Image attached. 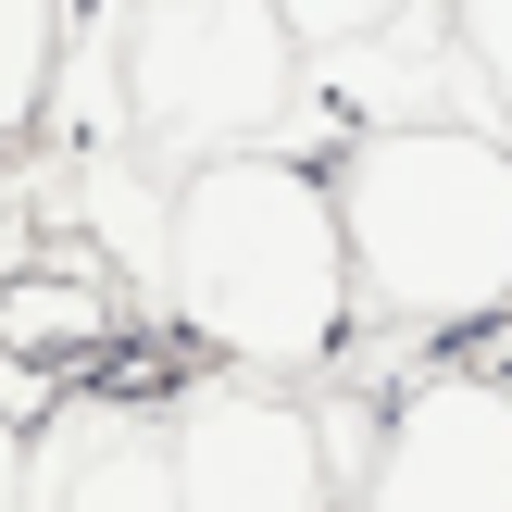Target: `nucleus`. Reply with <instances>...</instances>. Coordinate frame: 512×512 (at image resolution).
<instances>
[{
    "label": "nucleus",
    "mask_w": 512,
    "mask_h": 512,
    "mask_svg": "<svg viewBox=\"0 0 512 512\" xmlns=\"http://www.w3.org/2000/svg\"><path fill=\"white\" fill-rule=\"evenodd\" d=\"M163 475H175V512H338L313 400L263 388V375H213L175 400Z\"/></svg>",
    "instance_id": "39448f33"
},
{
    "label": "nucleus",
    "mask_w": 512,
    "mask_h": 512,
    "mask_svg": "<svg viewBox=\"0 0 512 512\" xmlns=\"http://www.w3.org/2000/svg\"><path fill=\"white\" fill-rule=\"evenodd\" d=\"M150 288L225 375H263V388L325 375L350 350V263H338L325 150H238V163L175 175Z\"/></svg>",
    "instance_id": "f257e3e1"
},
{
    "label": "nucleus",
    "mask_w": 512,
    "mask_h": 512,
    "mask_svg": "<svg viewBox=\"0 0 512 512\" xmlns=\"http://www.w3.org/2000/svg\"><path fill=\"white\" fill-rule=\"evenodd\" d=\"M438 25H450V50H463V75H475V100H488V125L512 138V0H438Z\"/></svg>",
    "instance_id": "6e6552de"
},
{
    "label": "nucleus",
    "mask_w": 512,
    "mask_h": 512,
    "mask_svg": "<svg viewBox=\"0 0 512 512\" xmlns=\"http://www.w3.org/2000/svg\"><path fill=\"white\" fill-rule=\"evenodd\" d=\"M388 13H413V0H275V25L300 38V63H325V50H350V38H375Z\"/></svg>",
    "instance_id": "1a4fd4ad"
},
{
    "label": "nucleus",
    "mask_w": 512,
    "mask_h": 512,
    "mask_svg": "<svg viewBox=\"0 0 512 512\" xmlns=\"http://www.w3.org/2000/svg\"><path fill=\"white\" fill-rule=\"evenodd\" d=\"M63 25H75V0H0V150L63 88Z\"/></svg>",
    "instance_id": "0eeeda50"
},
{
    "label": "nucleus",
    "mask_w": 512,
    "mask_h": 512,
    "mask_svg": "<svg viewBox=\"0 0 512 512\" xmlns=\"http://www.w3.org/2000/svg\"><path fill=\"white\" fill-rule=\"evenodd\" d=\"M25 463H38V512H175L163 438H88V450L25 438Z\"/></svg>",
    "instance_id": "423d86ee"
},
{
    "label": "nucleus",
    "mask_w": 512,
    "mask_h": 512,
    "mask_svg": "<svg viewBox=\"0 0 512 512\" xmlns=\"http://www.w3.org/2000/svg\"><path fill=\"white\" fill-rule=\"evenodd\" d=\"M350 313L388 338H475L512 313V138L488 125H375L325 150Z\"/></svg>",
    "instance_id": "f03ea898"
},
{
    "label": "nucleus",
    "mask_w": 512,
    "mask_h": 512,
    "mask_svg": "<svg viewBox=\"0 0 512 512\" xmlns=\"http://www.w3.org/2000/svg\"><path fill=\"white\" fill-rule=\"evenodd\" d=\"M113 150L175 175L300 150V38L275 0H113Z\"/></svg>",
    "instance_id": "7ed1b4c3"
},
{
    "label": "nucleus",
    "mask_w": 512,
    "mask_h": 512,
    "mask_svg": "<svg viewBox=\"0 0 512 512\" xmlns=\"http://www.w3.org/2000/svg\"><path fill=\"white\" fill-rule=\"evenodd\" d=\"M350 512H512V375L450 350L375 413Z\"/></svg>",
    "instance_id": "20e7f679"
},
{
    "label": "nucleus",
    "mask_w": 512,
    "mask_h": 512,
    "mask_svg": "<svg viewBox=\"0 0 512 512\" xmlns=\"http://www.w3.org/2000/svg\"><path fill=\"white\" fill-rule=\"evenodd\" d=\"M0 512H38V463H25V413L0 400Z\"/></svg>",
    "instance_id": "9d476101"
}]
</instances>
